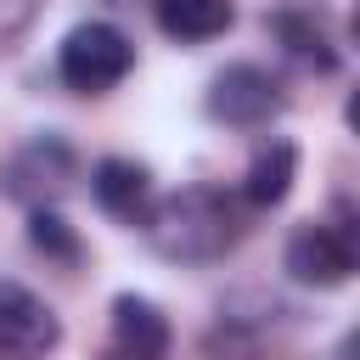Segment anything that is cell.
I'll return each instance as SVG.
<instances>
[{
    "mask_svg": "<svg viewBox=\"0 0 360 360\" xmlns=\"http://www.w3.org/2000/svg\"><path fill=\"white\" fill-rule=\"evenodd\" d=\"M141 231H146L152 253L169 259V264H214V259H225L242 242L248 219H242V202L231 191H219V186H180L169 197H152Z\"/></svg>",
    "mask_w": 360,
    "mask_h": 360,
    "instance_id": "1",
    "label": "cell"
},
{
    "mask_svg": "<svg viewBox=\"0 0 360 360\" xmlns=\"http://www.w3.org/2000/svg\"><path fill=\"white\" fill-rule=\"evenodd\" d=\"M56 73L79 96H107L135 73V45L118 22H79L56 45Z\"/></svg>",
    "mask_w": 360,
    "mask_h": 360,
    "instance_id": "2",
    "label": "cell"
},
{
    "mask_svg": "<svg viewBox=\"0 0 360 360\" xmlns=\"http://www.w3.org/2000/svg\"><path fill=\"white\" fill-rule=\"evenodd\" d=\"M79 180V152L62 141V135H34L22 141L6 169H0V191L22 208H56Z\"/></svg>",
    "mask_w": 360,
    "mask_h": 360,
    "instance_id": "3",
    "label": "cell"
},
{
    "mask_svg": "<svg viewBox=\"0 0 360 360\" xmlns=\"http://www.w3.org/2000/svg\"><path fill=\"white\" fill-rule=\"evenodd\" d=\"M202 107H208L214 124H231V129H264L270 118H281L287 96H281V84H276V73H264L259 62H231L225 73H214Z\"/></svg>",
    "mask_w": 360,
    "mask_h": 360,
    "instance_id": "4",
    "label": "cell"
},
{
    "mask_svg": "<svg viewBox=\"0 0 360 360\" xmlns=\"http://www.w3.org/2000/svg\"><path fill=\"white\" fill-rule=\"evenodd\" d=\"M281 264L304 287H343L354 276V231L343 219H304L287 236Z\"/></svg>",
    "mask_w": 360,
    "mask_h": 360,
    "instance_id": "5",
    "label": "cell"
},
{
    "mask_svg": "<svg viewBox=\"0 0 360 360\" xmlns=\"http://www.w3.org/2000/svg\"><path fill=\"white\" fill-rule=\"evenodd\" d=\"M62 343V315L22 281H0V360H45Z\"/></svg>",
    "mask_w": 360,
    "mask_h": 360,
    "instance_id": "6",
    "label": "cell"
},
{
    "mask_svg": "<svg viewBox=\"0 0 360 360\" xmlns=\"http://www.w3.org/2000/svg\"><path fill=\"white\" fill-rule=\"evenodd\" d=\"M169 315L141 298V292H118L112 309H107V360H169Z\"/></svg>",
    "mask_w": 360,
    "mask_h": 360,
    "instance_id": "7",
    "label": "cell"
},
{
    "mask_svg": "<svg viewBox=\"0 0 360 360\" xmlns=\"http://www.w3.org/2000/svg\"><path fill=\"white\" fill-rule=\"evenodd\" d=\"M264 22H270L276 45L298 68H309V73H332L338 68V39H332V22H326V11L315 0H281Z\"/></svg>",
    "mask_w": 360,
    "mask_h": 360,
    "instance_id": "8",
    "label": "cell"
},
{
    "mask_svg": "<svg viewBox=\"0 0 360 360\" xmlns=\"http://www.w3.org/2000/svg\"><path fill=\"white\" fill-rule=\"evenodd\" d=\"M90 191H96L101 214H112L124 225H141L146 208H152V197H158L152 191V169L135 163V158H101L90 169Z\"/></svg>",
    "mask_w": 360,
    "mask_h": 360,
    "instance_id": "9",
    "label": "cell"
},
{
    "mask_svg": "<svg viewBox=\"0 0 360 360\" xmlns=\"http://www.w3.org/2000/svg\"><path fill=\"white\" fill-rule=\"evenodd\" d=\"M292 180H298V146H292V141H281V135H270V141L248 158L242 202H248V208H276V202H287Z\"/></svg>",
    "mask_w": 360,
    "mask_h": 360,
    "instance_id": "10",
    "label": "cell"
},
{
    "mask_svg": "<svg viewBox=\"0 0 360 360\" xmlns=\"http://www.w3.org/2000/svg\"><path fill=\"white\" fill-rule=\"evenodd\" d=\"M152 17L174 45H208L236 22V6L231 0H152Z\"/></svg>",
    "mask_w": 360,
    "mask_h": 360,
    "instance_id": "11",
    "label": "cell"
},
{
    "mask_svg": "<svg viewBox=\"0 0 360 360\" xmlns=\"http://www.w3.org/2000/svg\"><path fill=\"white\" fill-rule=\"evenodd\" d=\"M28 242H34L45 259H56V264H79V259H84L79 231H73L56 208H28Z\"/></svg>",
    "mask_w": 360,
    "mask_h": 360,
    "instance_id": "12",
    "label": "cell"
},
{
    "mask_svg": "<svg viewBox=\"0 0 360 360\" xmlns=\"http://www.w3.org/2000/svg\"><path fill=\"white\" fill-rule=\"evenodd\" d=\"M34 11H39V0H0V34H17Z\"/></svg>",
    "mask_w": 360,
    "mask_h": 360,
    "instance_id": "13",
    "label": "cell"
},
{
    "mask_svg": "<svg viewBox=\"0 0 360 360\" xmlns=\"http://www.w3.org/2000/svg\"><path fill=\"white\" fill-rule=\"evenodd\" d=\"M107 6H135V0H107Z\"/></svg>",
    "mask_w": 360,
    "mask_h": 360,
    "instance_id": "14",
    "label": "cell"
}]
</instances>
